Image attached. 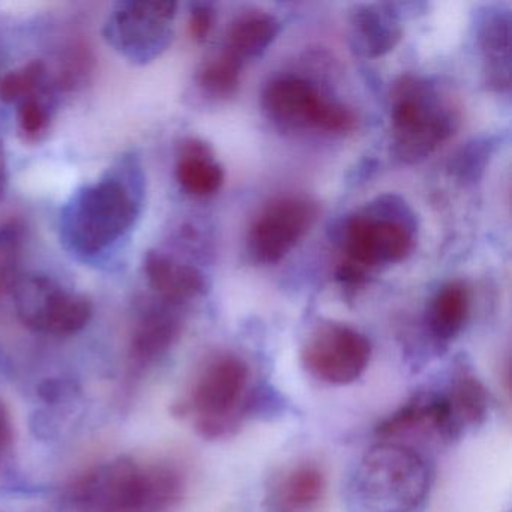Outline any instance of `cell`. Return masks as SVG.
I'll list each match as a JSON object with an SVG mask.
<instances>
[{
	"label": "cell",
	"instance_id": "1",
	"mask_svg": "<svg viewBox=\"0 0 512 512\" xmlns=\"http://www.w3.org/2000/svg\"><path fill=\"white\" fill-rule=\"evenodd\" d=\"M142 182L139 167L124 163L77 190L59 220L65 248L80 259H95L115 247L140 217Z\"/></svg>",
	"mask_w": 512,
	"mask_h": 512
},
{
	"label": "cell",
	"instance_id": "2",
	"mask_svg": "<svg viewBox=\"0 0 512 512\" xmlns=\"http://www.w3.org/2000/svg\"><path fill=\"white\" fill-rule=\"evenodd\" d=\"M187 491V473L172 460L119 457L86 470L71 487L82 512H166Z\"/></svg>",
	"mask_w": 512,
	"mask_h": 512
},
{
	"label": "cell",
	"instance_id": "3",
	"mask_svg": "<svg viewBox=\"0 0 512 512\" xmlns=\"http://www.w3.org/2000/svg\"><path fill=\"white\" fill-rule=\"evenodd\" d=\"M250 365L232 352H215L205 359L190 392L176 404V415L193 416L197 433L205 439L232 436L248 410L256 404L250 391Z\"/></svg>",
	"mask_w": 512,
	"mask_h": 512
},
{
	"label": "cell",
	"instance_id": "4",
	"mask_svg": "<svg viewBox=\"0 0 512 512\" xmlns=\"http://www.w3.org/2000/svg\"><path fill=\"white\" fill-rule=\"evenodd\" d=\"M431 487L427 461L412 446L382 440L371 446L355 472V493L368 512H416Z\"/></svg>",
	"mask_w": 512,
	"mask_h": 512
},
{
	"label": "cell",
	"instance_id": "5",
	"mask_svg": "<svg viewBox=\"0 0 512 512\" xmlns=\"http://www.w3.org/2000/svg\"><path fill=\"white\" fill-rule=\"evenodd\" d=\"M391 122L395 157L415 164L454 136L460 127V112L436 83L403 76L392 91Z\"/></svg>",
	"mask_w": 512,
	"mask_h": 512
},
{
	"label": "cell",
	"instance_id": "6",
	"mask_svg": "<svg viewBox=\"0 0 512 512\" xmlns=\"http://www.w3.org/2000/svg\"><path fill=\"white\" fill-rule=\"evenodd\" d=\"M415 232V214L401 197H377L344 221V260L367 272L377 266L394 265L409 256Z\"/></svg>",
	"mask_w": 512,
	"mask_h": 512
},
{
	"label": "cell",
	"instance_id": "7",
	"mask_svg": "<svg viewBox=\"0 0 512 512\" xmlns=\"http://www.w3.org/2000/svg\"><path fill=\"white\" fill-rule=\"evenodd\" d=\"M262 107L269 121L284 133L317 130L347 134L356 127L352 110L323 97L313 83L301 77L272 80L263 91Z\"/></svg>",
	"mask_w": 512,
	"mask_h": 512
},
{
	"label": "cell",
	"instance_id": "8",
	"mask_svg": "<svg viewBox=\"0 0 512 512\" xmlns=\"http://www.w3.org/2000/svg\"><path fill=\"white\" fill-rule=\"evenodd\" d=\"M23 325L41 334L68 337L91 322L94 305L83 293L68 289L47 275H26L11 289Z\"/></svg>",
	"mask_w": 512,
	"mask_h": 512
},
{
	"label": "cell",
	"instance_id": "9",
	"mask_svg": "<svg viewBox=\"0 0 512 512\" xmlns=\"http://www.w3.org/2000/svg\"><path fill=\"white\" fill-rule=\"evenodd\" d=\"M175 2H119L107 17L104 38L134 64H148L172 43Z\"/></svg>",
	"mask_w": 512,
	"mask_h": 512
},
{
	"label": "cell",
	"instance_id": "10",
	"mask_svg": "<svg viewBox=\"0 0 512 512\" xmlns=\"http://www.w3.org/2000/svg\"><path fill=\"white\" fill-rule=\"evenodd\" d=\"M371 343L352 326L323 322L301 350V362L314 379L329 385H350L367 370Z\"/></svg>",
	"mask_w": 512,
	"mask_h": 512
},
{
	"label": "cell",
	"instance_id": "11",
	"mask_svg": "<svg viewBox=\"0 0 512 512\" xmlns=\"http://www.w3.org/2000/svg\"><path fill=\"white\" fill-rule=\"evenodd\" d=\"M319 209L307 197L271 200L257 215L248 232V254L256 263L274 265L287 256L316 221Z\"/></svg>",
	"mask_w": 512,
	"mask_h": 512
},
{
	"label": "cell",
	"instance_id": "12",
	"mask_svg": "<svg viewBox=\"0 0 512 512\" xmlns=\"http://www.w3.org/2000/svg\"><path fill=\"white\" fill-rule=\"evenodd\" d=\"M182 322L179 307L155 298L140 304L131 329V362L145 368L160 361L181 337Z\"/></svg>",
	"mask_w": 512,
	"mask_h": 512
},
{
	"label": "cell",
	"instance_id": "13",
	"mask_svg": "<svg viewBox=\"0 0 512 512\" xmlns=\"http://www.w3.org/2000/svg\"><path fill=\"white\" fill-rule=\"evenodd\" d=\"M401 35L403 26L392 5L361 4L350 11V47L361 58L386 55L400 43Z\"/></svg>",
	"mask_w": 512,
	"mask_h": 512
},
{
	"label": "cell",
	"instance_id": "14",
	"mask_svg": "<svg viewBox=\"0 0 512 512\" xmlns=\"http://www.w3.org/2000/svg\"><path fill=\"white\" fill-rule=\"evenodd\" d=\"M326 476L313 461H302L275 475L266 488L265 512H305L322 500Z\"/></svg>",
	"mask_w": 512,
	"mask_h": 512
},
{
	"label": "cell",
	"instance_id": "15",
	"mask_svg": "<svg viewBox=\"0 0 512 512\" xmlns=\"http://www.w3.org/2000/svg\"><path fill=\"white\" fill-rule=\"evenodd\" d=\"M143 271L155 298L176 307L205 295L208 290V280L200 269L163 251H148Z\"/></svg>",
	"mask_w": 512,
	"mask_h": 512
},
{
	"label": "cell",
	"instance_id": "16",
	"mask_svg": "<svg viewBox=\"0 0 512 512\" xmlns=\"http://www.w3.org/2000/svg\"><path fill=\"white\" fill-rule=\"evenodd\" d=\"M511 13L488 8L478 22V44L484 61L485 83L497 92L511 88Z\"/></svg>",
	"mask_w": 512,
	"mask_h": 512
},
{
	"label": "cell",
	"instance_id": "17",
	"mask_svg": "<svg viewBox=\"0 0 512 512\" xmlns=\"http://www.w3.org/2000/svg\"><path fill=\"white\" fill-rule=\"evenodd\" d=\"M442 395L454 439H458L467 428L478 427L487 418L490 410L487 388L469 370L457 371Z\"/></svg>",
	"mask_w": 512,
	"mask_h": 512
},
{
	"label": "cell",
	"instance_id": "18",
	"mask_svg": "<svg viewBox=\"0 0 512 512\" xmlns=\"http://www.w3.org/2000/svg\"><path fill=\"white\" fill-rule=\"evenodd\" d=\"M175 173L182 190L194 197L212 196L223 187V169L215 161L211 146L203 140H182Z\"/></svg>",
	"mask_w": 512,
	"mask_h": 512
},
{
	"label": "cell",
	"instance_id": "19",
	"mask_svg": "<svg viewBox=\"0 0 512 512\" xmlns=\"http://www.w3.org/2000/svg\"><path fill=\"white\" fill-rule=\"evenodd\" d=\"M281 31V23L263 11H248L230 23L224 52L244 64L259 58L274 43Z\"/></svg>",
	"mask_w": 512,
	"mask_h": 512
},
{
	"label": "cell",
	"instance_id": "20",
	"mask_svg": "<svg viewBox=\"0 0 512 512\" xmlns=\"http://www.w3.org/2000/svg\"><path fill=\"white\" fill-rule=\"evenodd\" d=\"M469 290L460 281L445 284L431 301L427 325L434 340L448 343L454 340L469 317Z\"/></svg>",
	"mask_w": 512,
	"mask_h": 512
},
{
	"label": "cell",
	"instance_id": "21",
	"mask_svg": "<svg viewBox=\"0 0 512 512\" xmlns=\"http://www.w3.org/2000/svg\"><path fill=\"white\" fill-rule=\"evenodd\" d=\"M55 89V79L46 62L32 61L0 79V100L17 106L28 98L55 94Z\"/></svg>",
	"mask_w": 512,
	"mask_h": 512
},
{
	"label": "cell",
	"instance_id": "22",
	"mask_svg": "<svg viewBox=\"0 0 512 512\" xmlns=\"http://www.w3.org/2000/svg\"><path fill=\"white\" fill-rule=\"evenodd\" d=\"M244 64L227 52L205 62L197 74V83L209 97L229 98L238 91Z\"/></svg>",
	"mask_w": 512,
	"mask_h": 512
},
{
	"label": "cell",
	"instance_id": "23",
	"mask_svg": "<svg viewBox=\"0 0 512 512\" xmlns=\"http://www.w3.org/2000/svg\"><path fill=\"white\" fill-rule=\"evenodd\" d=\"M53 95H38L17 104V124L28 140H40L52 125Z\"/></svg>",
	"mask_w": 512,
	"mask_h": 512
},
{
	"label": "cell",
	"instance_id": "24",
	"mask_svg": "<svg viewBox=\"0 0 512 512\" xmlns=\"http://www.w3.org/2000/svg\"><path fill=\"white\" fill-rule=\"evenodd\" d=\"M496 140L478 139L469 143L466 148L461 149L460 154L452 163V173L457 176L460 181L475 182L481 178L482 172L485 170L491 155L496 146Z\"/></svg>",
	"mask_w": 512,
	"mask_h": 512
},
{
	"label": "cell",
	"instance_id": "25",
	"mask_svg": "<svg viewBox=\"0 0 512 512\" xmlns=\"http://www.w3.org/2000/svg\"><path fill=\"white\" fill-rule=\"evenodd\" d=\"M215 13L214 7L209 4H194L191 5L190 11V34L193 40L203 43L211 34V29L214 28Z\"/></svg>",
	"mask_w": 512,
	"mask_h": 512
},
{
	"label": "cell",
	"instance_id": "26",
	"mask_svg": "<svg viewBox=\"0 0 512 512\" xmlns=\"http://www.w3.org/2000/svg\"><path fill=\"white\" fill-rule=\"evenodd\" d=\"M13 443V422L7 407L0 401V457L11 448Z\"/></svg>",
	"mask_w": 512,
	"mask_h": 512
},
{
	"label": "cell",
	"instance_id": "27",
	"mask_svg": "<svg viewBox=\"0 0 512 512\" xmlns=\"http://www.w3.org/2000/svg\"><path fill=\"white\" fill-rule=\"evenodd\" d=\"M5 185H7V158H5L4 148L0 143V196L4 194Z\"/></svg>",
	"mask_w": 512,
	"mask_h": 512
}]
</instances>
